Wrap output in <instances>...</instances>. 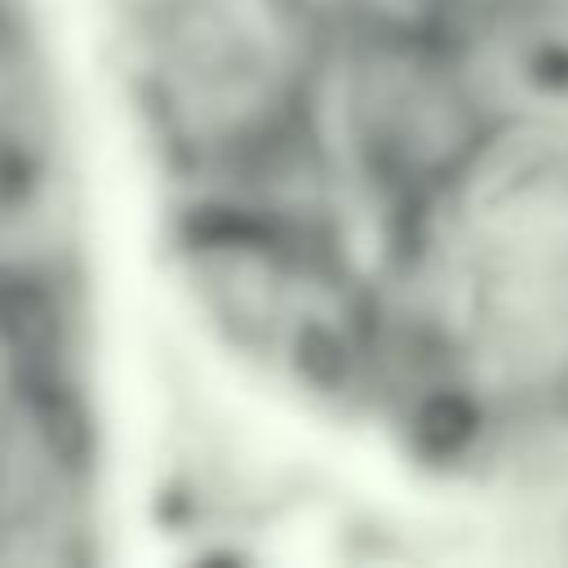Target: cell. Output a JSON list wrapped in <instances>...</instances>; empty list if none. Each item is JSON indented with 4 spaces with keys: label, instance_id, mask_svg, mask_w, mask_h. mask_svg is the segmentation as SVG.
<instances>
[{
    "label": "cell",
    "instance_id": "1",
    "mask_svg": "<svg viewBox=\"0 0 568 568\" xmlns=\"http://www.w3.org/2000/svg\"><path fill=\"white\" fill-rule=\"evenodd\" d=\"M355 382L453 470L568 453V93L355 160Z\"/></svg>",
    "mask_w": 568,
    "mask_h": 568
},
{
    "label": "cell",
    "instance_id": "2",
    "mask_svg": "<svg viewBox=\"0 0 568 568\" xmlns=\"http://www.w3.org/2000/svg\"><path fill=\"white\" fill-rule=\"evenodd\" d=\"M355 31L342 0H98L111 89L173 209L324 200Z\"/></svg>",
    "mask_w": 568,
    "mask_h": 568
},
{
    "label": "cell",
    "instance_id": "3",
    "mask_svg": "<svg viewBox=\"0 0 568 568\" xmlns=\"http://www.w3.org/2000/svg\"><path fill=\"white\" fill-rule=\"evenodd\" d=\"M93 528V435L62 293L0 271V559H67Z\"/></svg>",
    "mask_w": 568,
    "mask_h": 568
},
{
    "label": "cell",
    "instance_id": "4",
    "mask_svg": "<svg viewBox=\"0 0 568 568\" xmlns=\"http://www.w3.org/2000/svg\"><path fill=\"white\" fill-rule=\"evenodd\" d=\"M62 173V93L40 9L0 0V271L40 257Z\"/></svg>",
    "mask_w": 568,
    "mask_h": 568
}]
</instances>
